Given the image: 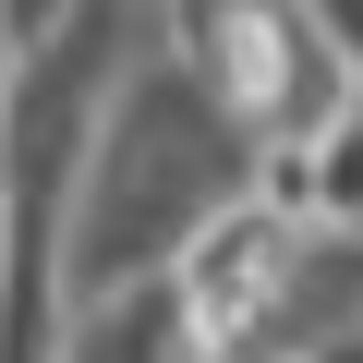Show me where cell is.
Masks as SVG:
<instances>
[{
  "mask_svg": "<svg viewBox=\"0 0 363 363\" xmlns=\"http://www.w3.org/2000/svg\"><path fill=\"white\" fill-rule=\"evenodd\" d=\"M230 182H242V121L194 73H157L145 97H121L109 145L85 157V279L109 291L121 267L182 255V230H206Z\"/></svg>",
  "mask_w": 363,
  "mask_h": 363,
  "instance_id": "1",
  "label": "cell"
},
{
  "mask_svg": "<svg viewBox=\"0 0 363 363\" xmlns=\"http://www.w3.org/2000/svg\"><path fill=\"white\" fill-rule=\"evenodd\" d=\"M315 13H327V0H315ZM339 25H351V49H363V0H339Z\"/></svg>",
  "mask_w": 363,
  "mask_h": 363,
  "instance_id": "2",
  "label": "cell"
}]
</instances>
